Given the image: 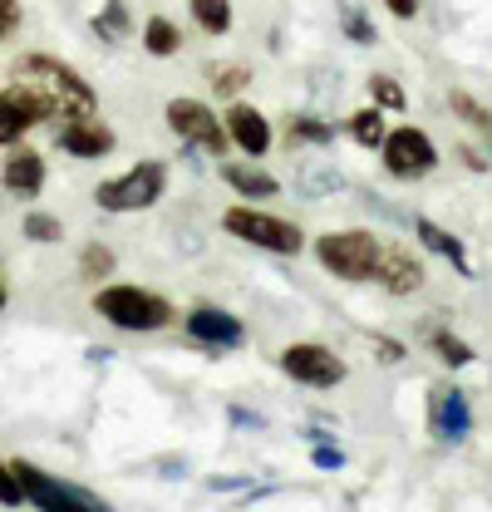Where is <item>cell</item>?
Returning <instances> with one entry per match:
<instances>
[{
    "label": "cell",
    "instance_id": "1",
    "mask_svg": "<svg viewBox=\"0 0 492 512\" xmlns=\"http://www.w3.org/2000/svg\"><path fill=\"white\" fill-rule=\"evenodd\" d=\"M10 84H20V89L35 99L40 119L55 124V128L99 114V89H94V84H89L69 60H60V55L25 50L20 60L10 64Z\"/></svg>",
    "mask_w": 492,
    "mask_h": 512
},
{
    "label": "cell",
    "instance_id": "2",
    "mask_svg": "<svg viewBox=\"0 0 492 512\" xmlns=\"http://www.w3.org/2000/svg\"><path fill=\"white\" fill-rule=\"evenodd\" d=\"M94 316L104 325H114L123 335H158V330H173L178 325V306L163 296V291H148V286H133V281H109L94 291Z\"/></svg>",
    "mask_w": 492,
    "mask_h": 512
},
{
    "label": "cell",
    "instance_id": "3",
    "mask_svg": "<svg viewBox=\"0 0 492 512\" xmlns=\"http://www.w3.org/2000/svg\"><path fill=\"white\" fill-rule=\"evenodd\" d=\"M310 252L320 261L325 276L335 281H350V286H365L379 276V256H384V237L369 232V227H330L310 242Z\"/></svg>",
    "mask_w": 492,
    "mask_h": 512
},
{
    "label": "cell",
    "instance_id": "4",
    "mask_svg": "<svg viewBox=\"0 0 492 512\" xmlns=\"http://www.w3.org/2000/svg\"><path fill=\"white\" fill-rule=\"evenodd\" d=\"M222 232L237 237L242 247H256L266 256H301L306 252V232L301 222L271 212V207H256V202H232L222 212Z\"/></svg>",
    "mask_w": 492,
    "mask_h": 512
},
{
    "label": "cell",
    "instance_id": "5",
    "mask_svg": "<svg viewBox=\"0 0 492 512\" xmlns=\"http://www.w3.org/2000/svg\"><path fill=\"white\" fill-rule=\"evenodd\" d=\"M10 468H15V478H20V488H25V508H35V512H119L109 498H99L94 488L69 483L60 473L30 463V458H10Z\"/></svg>",
    "mask_w": 492,
    "mask_h": 512
},
{
    "label": "cell",
    "instance_id": "6",
    "mask_svg": "<svg viewBox=\"0 0 492 512\" xmlns=\"http://www.w3.org/2000/svg\"><path fill=\"white\" fill-rule=\"evenodd\" d=\"M168 163L163 158H138L133 168H123L119 178H104L94 188V207L99 212H114V217H128V212H148L168 197Z\"/></svg>",
    "mask_w": 492,
    "mask_h": 512
},
{
    "label": "cell",
    "instance_id": "7",
    "mask_svg": "<svg viewBox=\"0 0 492 512\" xmlns=\"http://www.w3.org/2000/svg\"><path fill=\"white\" fill-rule=\"evenodd\" d=\"M163 124L168 133L183 143L187 153H207V158H217V163H227V153H232V138H227V124H222V114L207 104V99H168L163 104Z\"/></svg>",
    "mask_w": 492,
    "mask_h": 512
},
{
    "label": "cell",
    "instance_id": "8",
    "mask_svg": "<svg viewBox=\"0 0 492 512\" xmlns=\"http://www.w3.org/2000/svg\"><path fill=\"white\" fill-rule=\"evenodd\" d=\"M438 143L419 124H394L384 148H379V168L394 178V183H424L433 168H438Z\"/></svg>",
    "mask_w": 492,
    "mask_h": 512
},
{
    "label": "cell",
    "instance_id": "9",
    "mask_svg": "<svg viewBox=\"0 0 492 512\" xmlns=\"http://www.w3.org/2000/svg\"><path fill=\"white\" fill-rule=\"evenodd\" d=\"M276 365H281L286 380L306 384V389H335V384H345V375H350V365L330 345H320V340H291V345H281Z\"/></svg>",
    "mask_w": 492,
    "mask_h": 512
},
{
    "label": "cell",
    "instance_id": "10",
    "mask_svg": "<svg viewBox=\"0 0 492 512\" xmlns=\"http://www.w3.org/2000/svg\"><path fill=\"white\" fill-rule=\"evenodd\" d=\"M183 335L197 350H212V355H227V350H242L246 345V320L227 306H187L183 311Z\"/></svg>",
    "mask_w": 492,
    "mask_h": 512
},
{
    "label": "cell",
    "instance_id": "11",
    "mask_svg": "<svg viewBox=\"0 0 492 512\" xmlns=\"http://www.w3.org/2000/svg\"><path fill=\"white\" fill-rule=\"evenodd\" d=\"M429 434L438 444H468L473 439V404L458 384L429 389Z\"/></svg>",
    "mask_w": 492,
    "mask_h": 512
},
{
    "label": "cell",
    "instance_id": "12",
    "mask_svg": "<svg viewBox=\"0 0 492 512\" xmlns=\"http://www.w3.org/2000/svg\"><path fill=\"white\" fill-rule=\"evenodd\" d=\"M374 286H379L384 296H399V301H404V296H419V291L429 286V266H424V256L414 252L409 242H384Z\"/></svg>",
    "mask_w": 492,
    "mask_h": 512
},
{
    "label": "cell",
    "instance_id": "13",
    "mask_svg": "<svg viewBox=\"0 0 492 512\" xmlns=\"http://www.w3.org/2000/svg\"><path fill=\"white\" fill-rule=\"evenodd\" d=\"M222 124H227V138H232V148L242 153V158H251V163H261L271 148H276V128H271V119L256 109V104H246V99H237V104H227V114H222Z\"/></svg>",
    "mask_w": 492,
    "mask_h": 512
},
{
    "label": "cell",
    "instance_id": "14",
    "mask_svg": "<svg viewBox=\"0 0 492 512\" xmlns=\"http://www.w3.org/2000/svg\"><path fill=\"white\" fill-rule=\"evenodd\" d=\"M55 143L79 163H99V158H109L119 148V133L104 124V114H94V119H74V124L55 128Z\"/></svg>",
    "mask_w": 492,
    "mask_h": 512
},
{
    "label": "cell",
    "instance_id": "15",
    "mask_svg": "<svg viewBox=\"0 0 492 512\" xmlns=\"http://www.w3.org/2000/svg\"><path fill=\"white\" fill-rule=\"evenodd\" d=\"M45 178H50V168H45V153L40 148H30V143H20V148H10L5 158H0V188L10 192V197H40L45 192Z\"/></svg>",
    "mask_w": 492,
    "mask_h": 512
},
{
    "label": "cell",
    "instance_id": "16",
    "mask_svg": "<svg viewBox=\"0 0 492 512\" xmlns=\"http://www.w3.org/2000/svg\"><path fill=\"white\" fill-rule=\"evenodd\" d=\"M40 109H35V99L20 89V84H5L0 89V153H10V148H20L25 143V133L30 128H40Z\"/></svg>",
    "mask_w": 492,
    "mask_h": 512
},
{
    "label": "cell",
    "instance_id": "17",
    "mask_svg": "<svg viewBox=\"0 0 492 512\" xmlns=\"http://www.w3.org/2000/svg\"><path fill=\"white\" fill-rule=\"evenodd\" d=\"M414 242L424 247V252L443 256L463 281H478V266H473V256H468V247H463V237H453L443 222H433V217H414Z\"/></svg>",
    "mask_w": 492,
    "mask_h": 512
},
{
    "label": "cell",
    "instance_id": "18",
    "mask_svg": "<svg viewBox=\"0 0 492 512\" xmlns=\"http://www.w3.org/2000/svg\"><path fill=\"white\" fill-rule=\"evenodd\" d=\"M217 173H222V183L246 197V202H266V197H281V178L276 173H266L261 163H251V158H227V163H217Z\"/></svg>",
    "mask_w": 492,
    "mask_h": 512
},
{
    "label": "cell",
    "instance_id": "19",
    "mask_svg": "<svg viewBox=\"0 0 492 512\" xmlns=\"http://www.w3.org/2000/svg\"><path fill=\"white\" fill-rule=\"evenodd\" d=\"M138 45H143L153 60H173V55L183 50V30H178V20H168V15H148L143 30H138Z\"/></svg>",
    "mask_w": 492,
    "mask_h": 512
},
{
    "label": "cell",
    "instance_id": "20",
    "mask_svg": "<svg viewBox=\"0 0 492 512\" xmlns=\"http://www.w3.org/2000/svg\"><path fill=\"white\" fill-rule=\"evenodd\" d=\"M429 350L438 355L443 370H468V365H478V350H473L463 335H453L448 325H433L429 330Z\"/></svg>",
    "mask_w": 492,
    "mask_h": 512
},
{
    "label": "cell",
    "instance_id": "21",
    "mask_svg": "<svg viewBox=\"0 0 492 512\" xmlns=\"http://www.w3.org/2000/svg\"><path fill=\"white\" fill-rule=\"evenodd\" d=\"M74 271H79V281H89V286L99 291V286H109V276L119 271V252H114L109 242H89V247L79 252V261H74Z\"/></svg>",
    "mask_w": 492,
    "mask_h": 512
},
{
    "label": "cell",
    "instance_id": "22",
    "mask_svg": "<svg viewBox=\"0 0 492 512\" xmlns=\"http://www.w3.org/2000/svg\"><path fill=\"white\" fill-rule=\"evenodd\" d=\"M89 30L104 40V45H123L133 35V15H128V0H104L99 15L89 20Z\"/></svg>",
    "mask_w": 492,
    "mask_h": 512
},
{
    "label": "cell",
    "instance_id": "23",
    "mask_svg": "<svg viewBox=\"0 0 492 512\" xmlns=\"http://www.w3.org/2000/svg\"><path fill=\"white\" fill-rule=\"evenodd\" d=\"M187 10H192L197 30H202V35H212V40L232 35V25H237V10H232V0H187Z\"/></svg>",
    "mask_w": 492,
    "mask_h": 512
},
{
    "label": "cell",
    "instance_id": "24",
    "mask_svg": "<svg viewBox=\"0 0 492 512\" xmlns=\"http://www.w3.org/2000/svg\"><path fill=\"white\" fill-rule=\"evenodd\" d=\"M286 143H291V148H330V143H335V124L320 119V114H291Z\"/></svg>",
    "mask_w": 492,
    "mask_h": 512
},
{
    "label": "cell",
    "instance_id": "25",
    "mask_svg": "<svg viewBox=\"0 0 492 512\" xmlns=\"http://www.w3.org/2000/svg\"><path fill=\"white\" fill-rule=\"evenodd\" d=\"M345 128H350V138H355L360 148H369V153H379L384 138H389V119H384V109H374V104L355 109V114L345 119Z\"/></svg>",
    "mask_w": 492,
    "mask_h": 512
},
{
    "label": "cell",
    "instance_id": "26",
    "mask_svg": "<svg viewBox=\"0 0 492 512\" xmlns=\"http://www.w3.org/2000/svg\"><path fill=\"white\" fill-rule=\"evenodd\" d=\"M448 109H453V119H463L478 138H488L492 143V109L478 99V94H468V89H448Z\"/></svg>",
    "mask_w": 492,
    "mask_h": 512
},
{
    "label": "cell",
    "instance_id": "27",
    "mask_svg": "<svg viewBox=\"0 0 492 512\" xmlns=\"http://www.w3.org/2000/svg\"><path fill=\"white\" fill-rule=\"evenodd\" d=\"M20 237L35 242V247H55L64 237V217L60 212H45V207H30L25 222H20Z\"/></svg>",
    "mask_w": 492,
    "mask_h": 512
},
{
    "label": "cell",
    "instance_id": "28",
    "mask_svg": "<svg viewBox=\"0 0 492 512\" xmlns=\"http://www.w3.org/2000/svg\"><path fill=\"white\" fill-rule=\"evenodd\" d=\"M369 104L384 109V114H404L409 109V99H404V89H399L394 74H369Z\"/></svg>",
    "mask_w": 492,
    "mask_h": 512
},
{
    "label": "cell",
    "instance_id": "29",
    "mask_svg": "<svg viewBox=\"0 0 492 512\" xmlns=\"http://www.w3.org/2000/svg\"><path fill=\"white\" fill-rule=\"evenodd\" d=\"M207 84L217 89V99H232V104H237V94L251 84V69H246V64H212V69H207Z\"/></svg>",
    "mask_w": 492,
    "mask_h": 512
},
{
    "label": "cell",
    "instance_id": "30",
    "mask_svg": "<svg viewBox=\"0 0 492 512\" xmlns=\"http://www.w3.org/2000/svg\"><path fill=\"white\" fill-rule=\"evenodd\" d=\"M340 30H345V40H355V45H374V40H379L374 20H369L360 5H350V0H340Z\"/></svg>",
    "mask_w": 492,
    "mask_h": 512
},
{
    "label": "cell",
    "instance_id": "31",
    "mask_svg": "<svg viewBox=\"0 0 492 512\" xmlns=\"http://www.w3.org/2000/svg\"><path fill=\"white\" fill-rule=\"evenodd\" d=\"M0 508H25V488H20V478H15V468H10V458H0Z\"/></svg>",
    "mask_w": 492,
    "mask_h": 512
},
{
    "label": "cell",
    "instance_id": "32",
    "mask_svg": "<svg viewBox=\"0 0 492 512\" xmlns=\"http://www.w3.org/2000/svg\"><path fill=\"white\" fill-rule=\"evenodd\" d=\"M310 463H315L320 473H340V468H345V448L340 444H310Z\"/></svg>",
    "mask_w": 492,
    "mask_h": 512
},
{
    "label": "cell",
    "instance_id": "33",
    "mask_svg": "<svg viewBox=\"0 0 492 512\" xmlns=\"http://www.w3.org/2000/svg\"><path fill=\"white\" fill-rule=\"evenodd\" d=\"M369 340H374V350H379V360H384V365H399V360L409 355V345H404V340H394V335H384V330H374Z\"/></svg>",
    "mask_w": 492,
    "mask_h": 512
},
{
    "label": "cell",
    "instance_id": "34",
    "mask_svg": "<svg viewBox=\"0 0 492 512\" xmlns=\"http://www.w3.org/2000/svg\"><path fill=\"white\" fill-rule=\"evenodd\" d=\"M20 20H25V15H20V0H0V45L20 30Z\"/></svg>",
    "mask_w": 492,
    "mask_h": 512
},
{
    "label": "cell",
    "instance_id": "35",
    "mask_svg": "<svg viewBox=\"0 0 492 512\" xmlns=\"http://www.w3.org/2000/svg\"><path fill=\"white\" fill-rule=\"evenodd\" d=\"M227 414H232V424H237V429H251V434H261V429H266V419H261V414H251V409H242V404H232Z\"/></svg>",
    "mask_w": 492,
    "mask_h": 512
},
{
    "label": "cell",
    "instance_id": "36",
    "mask_svg": "<svg viewBox=\"0 0 492 512\" xmlns=\"http://www.w3.org/2000/svg\"><path fill=\"white\" fill-rule=\"evenodd\" d=\"M458 158H463V168H473V173H492V158H483L473 143H463V148H458Z\"/></svg>",
    "mask_w": 492,
    "mask_h": 512
},
{
    "label": "cell",
    "instance_id": "37",
    "mask_svg": "<svg viewBox=\"0 0 492 512\" xmlns=\"http://www.w3.org/2000/svg\"><path fill=\"white\" fill-rule=\"evenodd\" d=\"M384 10H389L394 20H414V15H419V0H384Z\"/></svg>",
    "mask_w": 492,
    "mask_h": 512
},
{
    "label": "cell",
    "instance_id": "38",
    "mask_svg": "<svg viewBox=\"0 0 492 512\" xmlns=\"http://www.w3.org/2000/svg\"><path fill=\"white\" fill-rule=\"evenodd\" d=\"M10 306V286H5V271H0V311Z\"/></svg>",
    "mask_w": 492,
    "mask_h": 512
}]
</instances>
